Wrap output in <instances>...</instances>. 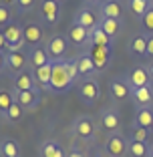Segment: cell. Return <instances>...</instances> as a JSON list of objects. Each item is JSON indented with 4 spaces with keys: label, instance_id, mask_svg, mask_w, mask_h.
I'll use <instances>...</instances> for the list:
<instances>
[{
    "label": "cell",
    "instance_id": "obj_29",
    "mask_svg": "<svg viewBox=\"0 0 153 157\" xmlns=\"http://www.w3.org/2000/svg\"><path fill=\"white\" fill-rule=\"evenodd\" d=\"M127 153L131 157H147L149 145L143 141H135V139H127Z\"/></svg>",
    "mask_w": 153,
    "mask_h": 157
},
{
    "label": "cell",
    "instance_id": "obj_10",
    "mask_svg": "<svg viewBox=\"0 0 153 157\" xmlns=\"http://www.w3.org/2000/svg\"><path fill=\"white\" fill-rule=\"evenodd\" d=\"M125 81L129 83L131 89H139V87H149V85H153V78L149 77V73H147V67H135V69H131L129 73H127Z\"/></svg>",
    "mask_w": 153,
    "mask_h": 157
},
{
    "label": "cell",
    "instance_id": "obj_41",
    "mask_svg": "<svg viewBox=\"0 0 153 157\" xmlns=\"http://www.w3.org/2000/svg\"><path fill=\"white\" fill-rule=\"evenodd\" d=\"M0 51H6V38H4V33L0 28Z\"/></svg>",
    "mask_w": 153,
    "mask_h": 157
},
{
    "label": "cell",
    "instance_id": "obj_15",
    "mask_svg": "<svg viewBox=\"0 0 153 157\" xmlns=\"http://www.w3.org/2000/svg\"><path fill=\"white\" fill-rule=\"evenodd\" d=\"M129 99L137 107H151L153 105V85H149V87H139V89H131Z\"/></svg>",
    "mask_w": 153,
    "mask_h": 157
},
{
    "label": "cell",
    "instance_id": "obj_37",
    "mask_svg": "<svg viewBox=\"0 0 153 157\" xmlns=\"http://www.w3.org/2000/svg\"><path fill=\"white\" fill-rule=\"evenodd\" d=\"M34 4H36V0H16V8H18V12H28V10H33Z\"/></svg>",
    "mask_w": 153,
    "mask_h": 157
},
{
    "label": "cell",
    "instance_id": "obj_8",
    "mask_svg": "<svg viewBox=\"0 0 153 157\" xmlns=\"http://www.w3.org/2000/svg\"><path fill=\"white\" fill-rule=\"evenodd\" d=\"M14 103H18L24 111H33L40 103V89H33V91H14Z\"/></svg>",
    "mask_w": 153,
    "mask_h": 157
},
{
    "label": "cell",
    "instance_id": "obj_23",
    "mask_svg": "<svg viewBox=\"0 0 153 157\" xmlns=\"http://www.w3.org/2000/svg\"><path fill=\"white\" fill-rule=\"evenodd\" d=\"M89 44L93 46H103V48H113V38L107 36L105 33H103L101 26H95L89 30Z\"/></svg>",
    "mask_w": 153,
    "mask_h": 157
},
{
    "label": "cell",
    "instance_id": "obj_47",
    "mask_svg": "<svg viewBox=\"0 0 153 157\" xmlns=\"http://www.w3.org/2000/svg\"><path fill=\"white\" fill-rule=\"evenodd\" d=\"M149 131H151V133H153V125H151V129H149Z\"/></svg>",
    "mask_w": 153,
    "mask_h": 157
},
{
    "label": "cell",
    "instance_id": "obj_25",
    "mask_svg": "<svg viewBox=\"0 0 153 157\" xmlns=\"http://www.w3.org/2000/svg\"><path fill=\"white\" fill-rule=\"evenodd\" d=\"M0 155L2 157H20V143L16 139H0Z\"/></svg>",
    "mask_w": 153,
    "mask_h": 157
},
{
    "label": "cell",
    "instance_id": "obj_9",
    "mask_svg": "<svg viewBox=\"0 0 153 157\" xmlns=\"http://www.w3.org/2000/svg\"><path fill=\"white\" fill-rule=\"evenodd\" d=\"M89 55H91V59H93V63H95V71H97V73H103V71H107V67L111 65L113 48H103V46H93L91 44Z\"/></svg>",
    "mask_w": 153,
    "mask_h": 157
},
{
    "label": "cell",
    "instance_id": "obj_11",
    "mask_svg": "<svg viewBox=\"0 0 153 157\" xmlns=\"http://www.w3.org/2000/svg\"><path fill=\"white\" fill-rule=\"evenodd\" d=\"M101 125H103V129H107L109 133H119V129H121V115H119V111L113 109V107L103 109L101 111Z\"/></svg>",
    "mask_w": 153,
    "mask_h": 157
},
{
    "label": "cell",
    "instance_id": "obj_18",
    "mask_svg": "<svg viewBox=\"0 0 153 157\" xmlns=\"http://www.w3.org/2000/svg\"><path fill=\"white\" fill-rule=\"evenodd\" d=\"M33 89H38L36 81L33 77V71H22V73L14 75L12 78V91H33Z\"/></svg>",
    "mask_w": 153,
    "mask_h": 157
},
{
    "label": "cell",
    "instance_id": "obj_17",
    "mask_svg": "<svg viewBox=\"0 0 153 157\" xmlns=\"http://www.w3.org/2000/svg\"><path fill=\"white\" fill-rule=\"evenodd\" d=\"M24 30V42L28 46H38L42 42V36H44V30L38 22H28L22 26Z\"/></svg>",
    "mask_w": 153,
    "mask_h": 157
},
{
    "label": "cell",
    "instance_id": "obj_1",
    "mask_svg": "<svg viewBox=\"0 0 153 157\" xmlns=\"http://www.w3.org/2000/svg\"><path fill=\"white\" fill-rule=\"evenodd\" d=\"M73 85H75L73 78L69 77V73L65 69V59L55 60L52 63V77H51V93H55V95L67 93Z\"/></svg>",
    "mask_w": 153,
    "mask_h": 157
},
{
    "label": "cell",
    "instance_id": "obj_32",
    "mask_svg": "<svg viewBox=\"0 0 153 157\" xmlns=\"http://www.w3.org/2000/svg\"><path fill=\"white\" fill-rule=\"evenodd\" d=\"M149 133H151V131H149L147 127H141V125H133V127H131V135H129V139H135V141H143V143H147Z\"/></svg>",
    "mask_w": 153,
    "mask_h": 157
},
{
    "label": "cell",
    "instance_id": "obj_31",
    "mask_svg": "<svg viewBox=\"0 0 153 157\" xmlns=\"http://www.w3.org/2000/svg\"><path fill=\"white\" fill-rule=\"evenodd\" d=\"M12 105H14V95L6 89H0V115H4Z\"/></svg>",
    "mask_w": 153,
    "mask_h": 157
},
{
    "label": "cell",
    "instance_id": "obj_42",
    "mask_svg": "<svg viewBox=\"0 0 153 157\" xmlns=\"http://www.w3.org/2000/svg\"><path fill=\"white\" fill-rule=\"evenodd\" d=\"M0 4H4V6H16V0H0Z\"/></svg>",
    "mask_w": 153,
    "mask_h": 157
},
{
    "label": "cell",
    "instance_id": "obj_3",
    "mask_svg": "<svg viewBox=\"0 0 153 157\" xmlns=\"http://www.w3.org/2000/svg\"><path fill=\"white\" fill-rule=\"evenodd\" d=\"M69 133L77 139H91L95 133H97V123H95L93 117L89 115H81L71 123Z\"/></svg>",
    "mask_w": 153,
    "mask_h": 157
},
{
    "label": "cell",
    "instance_id": "obj_22",
    "mask_svg": "<svg viewBox=\"0 0 153 157\" xmlns=\"http://www.w3.org/2000/svg\"><path fill=\"white\" fill-rule=\"evenodd\" d=\"M127 48H129V52L133 56H137V59H145V56H147V34H143V33L135 34V36L129 40Z\"/></svg>",
    "mask_w": 153,
    "mask_h": 157
},
{
    "label": "cell",
    "instance_id": "obj_44",
    "mask_svg": "<svg viewBox=\"0 0 153 157\" xmlns=\"http://www.w3.org/2000/svg\"><path fill=\"white\" fill-rule=\"evenodd\" d=\"M147 157H153V143L149 145V153H147Z\"/></svg>",
    "mask_w": 153,
    "mask_h": 157
},
{
    "label": "cell",
    "instance_id": "obj_26",
    "mask_svg": "<svg viewBox=\"0 0 153 157\" xmlns=\"http://www.w3.org/2000/svg\"><path fill=\"white\" fill-rule=\"evenodd\" d=\"M99 26L103 28V33H105L107 36H111L113 40H115V38L119 36L121 28H123V22H121V20H115V18H99Z\"/></svg>",
    "mask_w": 153,
    "mask_h": 157
},
{
    "label": "cell",
    "instance_id": "obj_45",
    "mask_svg": "<svg viewBox=\"0 0 153 157\" xmlns=\"http://www.w3.org/2000/svg\"><path fill=\"white\" fill-rule=\"evenodd\" d=\"M85 2H91V4H97V2H99V4H101L103 0H85Z\"/></svg>",
    "mask_w": 153,
    "mask_h": 157
},
{
    "label": "cell",
    "instance_id": "obj_40",
    "mask_svg": "<svg viewBox=\"0 0 153 157\" xmlns=\"http://www.w3.org/2000/svg\"><path fill=\"white\" fill-rule=\"evenodd\" d=\"M4 69H6V52L0 51V73H4Z\"/></svg>",
    "mask_w": 153,
    "mask_h": 157
},
{
    "label": "cell",
    "instance_id": "obj_30",
    "mask_svg": "<svg viewBox=\"0 0 153 157\" xmlns=\"http://www.w3.org/2000/svg\"><path fill=\"white\" fill-rule=\"evenodd\" d=\"M22 117H24V109L18 105V103H14V105L10 107L8 111H6L4 115H2V119L8 121V123H18V121L22 119Z\"/></svg>",
    "mask_w": 153,
    "mask_h": 157
},
{
    "label": "cell",
    "instance_id": "obj_27",
    "mask_svg": "<svg viewBox=\"0 0 153 157\" xmlns=\"http://www.w3.org/2000/svg\"><path fill=\"white\" fill-rule=\"evenodd\" d=\"M151 0H127V10L133 14L137 20L143 18V14L151 8Z\"/></svg>",
    "mask_w": 153,
    "mask_h": 157
},
{
    "label": "cell",
    "instance_id": "obj_13",
    "mask_svg": "<svg viewBox=\"0 0 153 157\" xmlns=\"http://www.w3.org/2000/svg\"><path fill=\"white\" fill-rule=\"evenodd\" d=\"M99 12H101V18L121 20L123 18V4H121V0H103L99 4Z\"/></svg>",
    "mask_w": 153,
    "mask_h": 157
},
{
    "label": "cell",
    "instance_id": "obj_5",
    "mask_svg": "<svg viewBox=\"0 0 153 157\" xmlns=\"http://www.w3.org/2000/svg\"><path fill=\"white\" fill-rule=\"evenodd\" d=\"M38 14H40L42 22H47V26H56L60 20V4L56 0H40Z\"/></svg>",
    "mask_w": 153,
    "mask_h": 157
},
{
    "label": "cell",
    "instance_id": "obj_39",
    "mask_svg": "<svg viewBox=\"0 0 153 157\" xmlns=\"http://www.w3.org/2000/svg\"><path fill=\"white\" fill-rule=\"evenodd\" d=\"M67 157H85V153L77 147H71V151H67Z\"/></svg>",
    "mask_w": 153,
    "mask_h": 157
},
{
    "label": "cell",
    "instance_id": "obj_38",
    "mask_svg": "<svg viewBox=\"0 0 153 157\" xmlns=\"http://www.w3.org/2000/svg\"><path fill=\"white\" fill-rule=\"evenodd\" d=\"M147 59L153 60V34L147 36Z\"/></svg>",
    "mask_w": 153,
    "mask_h": 157
},
{
    "label": "cell",
    "instance_id": "obj_43",
    "mask_svg": "<svg viewBox=\"0 0 153 157\" xmlns=\"http://www.w3.org/2000/svg\"><path fill=\"white\" fill-rule=\"evenodd\" d=\"M145 67H147V73H149V77L153 78V60H149V63H147Z\"/></svg>",
    "mask_w": 153,
    "mask_h": 157
},
{
    "label": "cell",
    "instance_id": "obj_12",
    "mask_svg": "<svg viewBox=\"0 0 153 157\" xmlns=\"http://www.w3.org/2000/svg\"><path fill=\"white\" fill-rule=\"evenodd\" d=\"M28 65V55L22 51H12V52H6V69L10 73H22L24 67Z\"/></svg>",
    "mask_w": 153,
    "mask_h": 157
},
{
    "label": "cell",
    "instance_id": "obj_19",
    "mask_svg": "<svg viewBox=\"0 0 153 157\" xmlns=\"http://www.w3.org/2000/svg\"><path fill=\"white\" fill-rule=\"evenodd\" d=\"M33 77L36 81L40 91H51V77H52V60L44 67H38L33 71Z\"/></svg>",
    "mask_w": 153,
    "mask_h": 157
},
{
    "label": "cell",
    "instance_id": "obj_16",
    "mask_svg": "<svg viewBox=\"0 0 153 157\" xmlns=\"http://www.w3.org/2000/svg\"><path fill=\"white\" fill-rule=\"evenodd\" d=\"M73 24L91 30V28L99 26V20H97V16H95V12L91 8H79L77 12H75V16H73Z\"/></svg>",
    "mask_w": 153,
    "mask_h": 157
},
{
    "label": "cell",
    "instance_id": "obj_49",
    "mask_svg": "<svg viewBox=\"0 0 153 157\" xmlns=\"http://www.w3.org/2000/svg\"><path fill=\"white\" fill-rule=\"evenodd\" d=\"M151 4H153V0H151Z\"/></svg>",
    "mask_w": 153,
    "mask_h": 157
},
{
    "label": "cell",
    "instance_id": "obj_7",
    "mask_svg": "<svg viewBox=\"0 0 153 157\" xmlns=\"http://www.w3.org/2000/svg\"><path fill=\"white\" fill-rule=\"evenodd\" d=\"M105 155L125 157L127 155V139L121 133H109V137L105 141Z\"/></svg>",
    "mask_w": 153,
    "mask_h": 157
},
{
    "label": "cell",
    "instance_id": "obj_35",
    "mask_svg": "<svg viewBox=\"0 0 153 157\" xmlns=\"http://www.w3.org/2000/svg\"><path fill=\"white\" fill-rule=\"evenodd\" d=\"M65 69H67V73H69V77L73 78V83H77L81 75H79V69H77L75 59H65Z\"/></svg>",
    "mask_w": 153,
    "mask_h": 157
},
{
    "label": "cell",
    "instance_id": "obj_33",
    "mask_svg": "<svg viewBox=\"0 0 153 157\" xmlns=\"http://www.w3.org/2000/svg\"><path fill=\"white\" fill-rule=\"evenodd\" d=\"M139 22H141V26H143V33L147 34V36H149V34H153V6L143 14V18H141Z\"/></svg>",
    "mask_w": 153,
    "mask_h": 157
},
{
    "label": "cell",
    "instance_id": "obj_20",
    "mask_svg": "<svg viewBox=\"0 0 153 157\" xmlns=\"http://www.w3.org/2000/svg\"><path fill=\"white\" fill-rule=\"evenodd\" d=\"M67 38H69V42L75 44V46H87L89 44V28L71 24L69 30H67Z\"/></svg>",
    "mask_w": 153,
    "mask_h": 157
},
{
    "label": "cell",
    "instance_id": "obj_48",
    "mask_svg": "<svg viewBox=\"0 0 153 157\" xmlns=\"http://www.w3.org/2000/svg\"><path fill=\"white\" fill-rule=\"evenodd\" d=\"M103 157H111V155H103Z\"/></svg>",
    "mask_w": 153,
    "mask_h": 157
},
{
    "label": "cell",
    "instance_id": "obj_14",
    "mask_svg": "<svg viewBox=\"0 0 153 157\" xmlns=\"http://www.w3.org/2000/svg\"><path fill=\"white\" fill-rule=\"evenodd\" d=\"M26 55H28V65H30V69H33V71L51 63L47 48H44V46H40V44H38V46H30Z\"/></svg>",
    "mask_w": 153,
    "mask_h": 157
},
{
    "label": "cell",
    "instance_id": "obj_46",
    "mask_svg": "<svg viewBox=\"0 0 153 157\" xmlns=\"http://www.w3.org/2000/svg\"><path fill=\"white\" fill-rule=\"evenodd\" d=\"M56 2H59V4H60V2H65V0H56Z\"/></svg>",
    "mask_w": 153,
    "mask_h": 157
},
{
    "label": "cell",
    "instance_id": "obj_34",
    "mask_svg": "<svg viewBox=\"0 0 153 157\" xmlns=\"http://www.w3.org/2000/svg\"><path fill=\"white\" fill-rule=\"evenodd\" d=\"M56 149H59V143H56V141H42L40 143V155L42 157H52Z\"/></svg>",
    "mask_w": 153,
    "mask_h": 157
},
{
    "label": "cell",
    "instance_id": "obj_24",
    "mask_svg": "<svg viewBox=\"0 0 153 157\" xmlns=\"http://www.w3.org/2000/svg\"><path fill=\"white\" fill-rule=\"evenodd\" d=\"M75 63H77V69H79L81 78L93 77V73H95V63H93V59H91V55H89V52H83V55L75 56Z\"/></svg>",
    "mask_w": 153,
    "mask_h": 157
},
{
    "label": "cell",
    "instance_id": "obj_36",
    "mask_svg": "<svg viewBox=\"0 0 153 157\" xmlns=\"http://www.w3.org/2000/svg\"><path fill=\"white\" fill-rule=\"evenodd\" d=\"M10 22H12V10H10L8 6L0 4V28L8 26Z\"/></svg>",
    "mask_w": 153,
    "mask_h": 157
},
{
    "label": "cell",
    "instance_id": "obj_21",
    "mask_svg": "<svg viewBox=\"0 0 153 157\" xmlns=\"http://www.w3.org/2000/svg\"><path fill=\"white\" fill-rule=\"evenodd\" d=\"M109 91H111V97L117 99V101H123V99H127L131 95V87L129 83H127L125 78H113V81H109Z\"/></svg>",
    "mask_w": 153,
    "mask_h": 157
},
{
    "label": "cell",
    "instance_id": "obj_6",
    "mask_svg": "<svg viewBox=\"0 0 153 157\" xmlns=\"http://www.w3.org/2000/svg\"><path fill=\"white\" fill-rule=\"evenodd\" d=\"M47 52H48V59L55 63V60H63L67 55V48H69V38L63 36V34H52L51 38L47 40Z\"/></svg>",
    "mask_w": 153,
    "mask_h": 157
},
{
    "label": "cell",
    "instance_id": "obj_4",
    "mask_svg": "<svg viewBox=\"0 0 153 157\" xmlns=\"http://www.w3.org/2000/svg\"><path fill=\"white\" fill-rule=\"evenodd\" d=\"M4 33V38H6V52H12V51H22V46L26 44L24 42V30L18 22H10L8 26L2 28Z\"/></svg>",
    "mask_w": 153,
    "mask_h": 157
},
{
    "label": "cell",
    "instance_id": "obj_28",
    "mask_svg": "<svg viewBox=\"0 0 153 157\" xmlns=\"http://www.w3.org/2000/svg\"><path fill=\"white\" fill-rule=\"evenodd\" d=\"M135 125L151 129V125H153V109L151 107H137V111H135Z\"/></svg>",
    "mask_w": 153,
    "mask_h": 157
},
{
    "label": "cell",
    "instance_id": "obj_2",
    "mask_svg": "<svg viewBox=\"0 0 153 157\" xmlns=\"http://www.w3.org/2000/svg\"><path fill=\"white\" fill-rule=\"evenodd\" d=\"M79 97L85 105H95L101 97V85L95 77H85L79 81Z\"/></svg>",
    "mask_w": 153,
    "mask_h": 157
}]
</instances>
